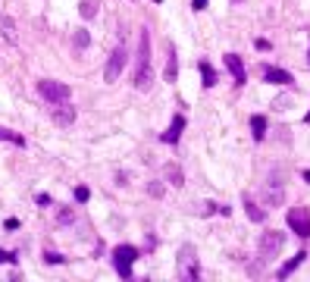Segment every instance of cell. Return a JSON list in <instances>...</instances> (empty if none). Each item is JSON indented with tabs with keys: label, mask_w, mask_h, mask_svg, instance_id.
Segmentation results:
<instances>
[{
	"label": "cell",
	"mask_w": 310,
	"mask_h": 282,
	"mask_svg": "<svg viewBox=\"0 0 310 282\" xmlns=\"http://www.w3.org/2000/svg\"><path fill=\"white\" fill-rule=\"evenodd\" d=\"M282 198H285V194H282V185H269L266 191H263V207H279Z\"/></svg>",
	"instance_id": "obj_15"
},
{
	"label": "cell",
	"mask_w": 310,
	"mask_h": 282,
	"mask_svg": "<svg viewBox=\"0 0 310 282\" xmlns=\"http://www.w3.org/2000/svg\"><path fill=\"white\" fill-rule=\"evenodd\" d=\"M163 176H166V182L176 185V188L185 185V172H182V166H176V163H166V166H163Z\"/></svg>",
	"instance_id": "obj_13"
},
{
	"label": "cell",
	"mask_w": 310,
	"mask_h": 282,
	"mask_svg": "<svg viewBox=\"0 0 310 282\" xmlns=\"http://www.w3.org/2000/svg\"><path fill=\"white\" fill-rule=\"evenodd\" d=\"M245 213H248L251 223H263V219H266V207H263L260 201H254L251 194H245Z\"/></svg>",
	"instance_id": "obj_10"
},
{
	"label": "cell",
	"mask_w": 310,
	"mask_h": 282,
	"mask_svg": "<svg viewBox=\"0 0 310 282\" xmlns=\"http://www.w3.org/2000/svg\"><path fill=\"white\" fill-rule=\"evenodd\" d=\"M0 141H10V144H16V147H25V135H19V132H13V129H0Z\"/></svg>",
	"instance_id": "obj_20"
},
{
	"label": "cell",
	"mask_w": 310,
	"mask_h": 282,
	"mask_svg": "<svg viewBox=\"0 0 310 282\" xmlns=\"http://www.w3.org/2000/svg\"><path fill=\"white\" fill-rule=\"evenodd\" d=\"M251 129H254V141H263L266 138V116H251Z\"/></svg>",
	"instance_id": "obj_18"
},
{
	"label": "cell",
	"mask_w": 310,
	"mask_h": 282,
	"mask_svg": "<svg viewBox=\"0 0 310 282\" xmlns=\"http://www.w3.org/2000/svg\"><path fill=\"white\" fill-rule=\"evenodd\" d=\"M50 123L57 125H72L75 123V107H69V100H60V104H50Z\"/></svg>",
	"instance_id": "obj_8"
},
{
	"label": "cell",
	"mask_w": 310,
	"mask_h": 282,
	"mask_svg": "<svg viewBox=\"0 0 310 282\" xmlns=\"http://www.w3.org/2000/svg\"><path fill=\"white\" fill-rule=\"evenodd\" d=\"M138 260V248L135 245H116L113 248V264H116V273L122 279H132V264Z\"/></svg>",
	"instance_id": "obj_2"
},
{
	"label": "cell",
	"mask_w": 310,
	"mask_h": 282,
	"mask_svg": "<svg viewBox=\"0 0 310 282\" xmlns=\"http://www.w3.org/2000/svg\"><path fill=\"white\" fill-rule=\"evenodd\" d=\"M72 44H75L78 50H85V47L91 44V35H88V29H75V35H72Z\"/></svg>",
	"instance_id": "obj_22"
},
{
	"label": "cell",
	"mask_w": 310,
	"mask_h": 282,
	"mask_svg": "<svg viewBox=\"0 0 310 282\" xmlns=\"http://www.w3.org/2000/svg\"><path fill=\"white\" fill-rule=\"evenodd\" d=\"M285 219H288V229H292L295 235L310 238V210H307V207H292Z\"/></svg>",
	"instance_id": "obj_5"
},
{
	"label": "cell",
	"mask_w": 310,
	"mask_h": 282,
	"mask_svg": "<svg viewBox=\"0 0 310 282\" xmlns=\"http://www.w3.org/2000/svg\"><path fill=\"white\" fill-rule=\"evenodd\" d=\"M191 6H194V10H197V13H201V10H204V6H207V0H191Z\"/></svg>",
	"instance_id": "obj_31"
},
{
	"label": "cell",
	"mask_w": 310,
	"mask_h": 282,
	"mask_svg": "<svg viewBox=\"0 0 310 282\" xmlns=\"http://www.w3.org/2000/svg\"><path fill=\"white\" fill-rule=\"evenodd\" d=\"M301 179H304V182L310 185V170H304V172H301Z\"/></svg>",
	"instance_id": "obj_32"
},
{
	"label": "cell",
	"mask_w": 310,
	"mask_h": 282,
	"mask_svg": "<svg viewBox=\"0 0 310 282\" xmlns=\"http://www.w3.org/2000/svg\"><path fill=\"white\" fill-rule=\"evenodd\" d=\"M226 69L232 72L235 85H245V82H248V72H245V63H241V57H238V53H226Z\"/></svg>",
	"instance_id": "obj_9"
},
{
	"label": "cell",
	"mask_w": 310,
	"mask_h": 282,
	"mask_svg": "<svg viewBox=\"0 0 310 282\" xmlns=\"http://www.w3.org/2000/svg\"><path fill=\"white\" fill-rule=\"evenodd\" d=\"M0 264H16V257H13V254H6V251H0Z\"/></svg>",
	"instance_id": "obj_27"
},
{
	"label": "cell",
	"mask_w": 310,
	"mask_h": 282,
	"mask_svg": "<svg viewBox=\"0 0 310 282\" xmlns=\"http://www.w3.org/2000/svg\"><path fill=\"white\" fill-rule=\"evenodd\" d=\"M78 13H82V19H94V16H97V6H94V0H82Z\"/></svg>",
	"instance_id": "obj_23"
},
{
	"label": "cell",
	"mask_w": 310,
	"mask_h": 282,
	"mask_svg": "<svg viewBox=\"0 0 310 282\" xmlns=\"http://www.w3.org/2000/svg\"><path fill=\"white\" fill-rule=\"evenodd\" d=\"M38 94H41L47 104H60V100H69V85H63V82H54V78H41L38 82Z\"/></svg>",
	"instance_id": "obj_3"
},
{
	"label": "cell",
	"mask_w": 310,
	"mask_h": 282,
	"mask_svg": "<svg viewBox=\"0 0 310 282\" xmlns=\"http://www.w3.org/2000/svg\"><path fill=\"white\" fill-rule=\"evenodd\" d=\"M182 129H185V116H173V123H169V129L160 135L163 144H176V141L182 138Z\"/></svg>",
	"instance_id": "obj_11"
},
{
	"label": "cell",
	"mask_w": 310,
	"mask_h": 282,
	"mask_svg": "<svg viewBox=\"0 0 310 282\" xmlns=\"http://www.w3.org/2000/svg\"><path fill=\"white\" fill-rule=\"evenodd\" d=\"M135 88H138V91H148V88H150V31H148V29H141V41H138Z\"/></svg>",
	"instance_id": "obj_1"
},
{
	"label": "cell",
	"mask_w": 310,
	"mask_h": 282,
	"mask_svg": "<svg viewBox=\"0 0 310 282\" xmlns=\"http://www.w3.org/2000/svg\"><path fill=\"white\" fill-rule=\"evenodd\" d=\"M179 270H182V276L185 279H201V270H197V264H194V245H182V251H179Z\"/></svg>",
	"instance_id": "obj_7"
},
{
	"label": "cell",
	"mask_w": 310,
	"mask_h": 282,
	"mask_svg": "<svg viewBox=\"0 0 310 282\" xmlns=\"http://www.w3.org/2000/svg\"><path fill=\"white\" fill-rule=\"evenodd\" d=\"M304 123H310V110H307V116H304Z\"/></svg>",
	"instance_id": "obj_33"
},
{
	"label": "cell",
	"mask_w": 310,
	"mask_h": 282,
	"mask_svg": "<svg viewBox=\"0 0 310 282\" xmlns=\"http://www.w3.org/2000/svg\"><path fill=\"white\" fill-rule=\"evenodd\" d=\"M282 248H285V232L269 229V232L260 235V257H263V260H273Z\"/></svg>",
	"instance_id": "obj_4"
},
{
	"label": "cell",
	"mask_w": 310,
	"mask_h": 282,
	"mask_svg": "<svg viewBox=\"0 0 310 282\" xmlns=\"http://www.w3.org/2000/svg\"><path fill=\"white\" fill-rule=\"evenodd\" d=\"M163 76H166V82H176V76H179V60H176L173 47H169V63H166V72H163Z\"/></svg>",
	"instance_id": "obj_19"
},
{
	"label": "cell",
	"mask_w": 310,
	"mask_h": 282,
	"mask_svg": "<svg viewBox=\"0 0 310 282\" xmlns=\"http://www.w3.org/2000/svg\"><path fill=\"white\" fill-rule=\"evenodd\" d=\"M163 191H166L163 182H148V194H150V198H163Z\"/></svg>",
	"instance_id": "obj_24"
},
{
	"label": "cell",
	"mask_w": 310,
	"mask_h": 282,
	"mask_svg": "<svg viewBox=\"0 0 310 282\" xmlns=\"http://www.w3.org/2000/svg\"><path fill=\"white\" fill-rule=\"evenodd\" d=\"M57 223H60V226H72V223H75V207H60V210H57Z\"/></svg>",
	"instance_id": "obj_21"
},
{
	"label": "cell",
	"mask_w": 310,
	"mask_h": 282,
	"mask_svg": "<svg viewBox=\"0 0 310 282\" xmlns=\"http://www.w3.org/2000/svg\"><path fill=\"white\" fill-rule=\"evenodd\" d=\"M288 104H292V97H279V100H276V107H279V110H285Z\"/></svg>",
	"instance_id": "obj_29"
},
{
	"label": "cell",
	"mask_w": 310,
	"mask_h": 282,
	"mask_svg": "<svg viewBox=\"0 0 310 282\" xmlns=\"http://www.w3.org/2000/svg\"><path fill=\"white\" fill-rule=\"evenodd\" d=\"M197 69H201V76H204V88H213V85H216V72H213V66H210L207 60H197Z\"/></svg>",
	"instance_id": "obj_17"
},
{
	"label": "cell",
	"mask_w": 310,
	"mask_h": 282,
	"mask_svg": "<svg viewBox=\"0 0 310 282\" xmlns=\"http://www.w3.org/2000/svg\"><path fill=\"white\" fill-rule=\"evenodd\" d=\"M88 198H91L88 185H75V201H82V204H85V201H88Z\"/></svg>",
	"instance_id": "obj_26"
},
{
	"label": "cell",
	"mask_w": 310,
	"mask_h": 282,
	"mask_svg": "<svg viewBox=\"0 0 310 282\" xmlns=\"http://www.w3.org/2000/svg\"><path fill=\"white\" fill-rule=\"evenodd\" d=\"M307 63H310V53H307Z\"/></svg>",
	"instance_id": "obj_34"
},
{
	"label": "cell",
	"mask_w": 310,
	"mask_h": 282,
	"mask_svg": "<svg viewBox=\"0 0 310 282\" xmlns=\"http://www.w3.org/2000/svg\"><path fill=\"white\" fill-rule=\"evenodd\" d=\"M0 31H3V41L6 44H19V31H16V22H13L10 16L0 19Z\"/></svg>",
	"instance_id": "obj_14"
},
{
	"label": "cell",
	"mask_w": 310,
	"mask_h": 282,
	"mask_svg": "<svg viewBox=\"0 0 310 282\" xmlns=\"http://www.w3.org/2000/svg\"><path fill=\"white\" fill-rule=\"evenodd\" d=\"M125 47L119 44L113 53H110V60H107V69H103V78H107V85H113V82H119V76H122V69H125Z\"/></svg>",
	"instance_id": "obj_6"
},
{
	"label": "cell",
	"mask_w": 310,
	"mask_h": 282,
	"mask_svg": "<svg viewBox=\"0 0 310 282\" xmlns=\"http://www.w3.org/2000/svg\"><path fill=\"white\" fill-rule=\"evenodd\" d=\"M304 257H307V254H304V251H298V254H295V257H292V260H288V264H285V266H282L279 273H276V276H279V279H288V276H292V273H295V270H298V266H301V264H304Z\"/></svg>",
	"instance_id": "obj_16"
},
{
	"label": "cell",
	"mask_w": 310,
	"mask_h": 282,
	"mask_svg": "<svg viewBox=\"0 0 310 282\" xmlns=\"http://www.w3.org/2000/svg\"><path fill=\"white\" fill-rule=\"evenodd\" d=\"M257 50H273V44H269L266 38H260V41H257Z\"/></svg>",
	"instance_id": "obj_28"
},
{
	"label": "cell",
	"mask_w": 310,
	"mask_h": 282,
	"mask_svg": "<svg viewBox=\"0 0 310 282\" xmlns=\"http://www.w3.org/2000/svg\"><path fill=\"white\" fill-rule=\"evenodd\" d=\"M116 185H129V172H119V176H116Z\"/></svg>",
	"instance_id": "obj_30"
},
{
	"label": "cell",
	"mask_w": 310,
	"mask_h": 282,
	"mask_svg": "<svg viewBox=\"0 0 310 282\" xmlns=\"http://www.w3.org/2000/svg\"><path fill=\"white\" fill-rule=\"evenodd\" d=\"M263 78H266L269 85H292V82H295V78H292V72L276 69V66H263Z\"/></svg>",
	"instance_id": "obj_12"
},
{
	"label": "cell",
	"mask_w": 310,
	"mask_h": 282,
	"mask_svg": "<svg viewBox=\"0 0 310 282\" xmlns=\"http://www.w3.org/2000/svg\"><path fill=\"white\" fill-rule=\"evenodd\" d=\"M157 3H160V0H157Z\"/></svg>",
	"instance_id": "obj_35"
},
{
	"label": "cell",
	"mask_w": 310,
	"mask_h": 282,
	"mask_svg": "<svg viewBox=\"0 0 310 282\" xmlns=\"http://www.w3.org/2000/svg\"><path fill=\"white\" fill-rule=\"evenodd\" d=\"M44 264H66V257L57 251H44Z\"/></svg>",
	"instance_id": "obj_25"
}]
</instances>
